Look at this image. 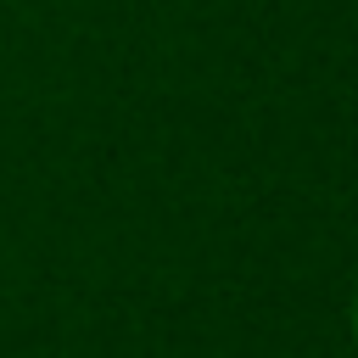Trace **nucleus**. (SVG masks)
Segmentation results:
<instances>
[{
	"label": "nucleus",
	"instance_id": "nucleus-1",
	"mask_svg": "<svg viewBox=\"0 0 358 358\" xmlns=\"http://www.w3.org/2000/svg\"><path fill=\"white\" fill-rule=\"evenodd\" d=\"M352 341H358V296H352Z\"/></svg>",
	"mask_w": 358,
	"mask_h": 358
}]
</instances>
